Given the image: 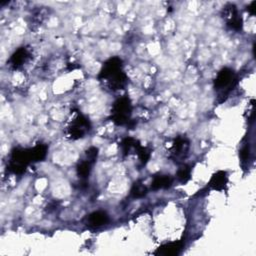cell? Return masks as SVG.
I'll use <instances>...</instances> for the list:
<instances>
[{
	"label": "cell",
	"instance_id": "1",
	"mask_svg": "<svg viewBox=\"0 0 256 256\" xmlns=\"http://www.w3.org/2000/svg\"><path fill=\"white\" fill-rule=\"evenodd\" d=\"M98 78L111 90L121 89L127 82V77L122 70L121 59L113 57L107 60L100 71Z\"/></svg>",
	"mask_w": 256,
	"mask_h": 256
},
{
	"label": "cell",
	"instance_id": "2",
	"mask_svg": "<svg viewBox=\"0 0 256 256\" xmlns=\"http://www.w3.org/2000/svg\"><path fill=\"white\" fill-rule=\"evenodd\" d=\"M34 162L32 156V150L15 148L12 150L7 169L15 174H21L25 171L28 164Z\"/></svg>",
	"mask_w": 256,
	"mask_h": 256
},
{
	"label": "cell",
	"instance_id": "3",
	"mask_svg": "<svg viewBox=\"0 0 256 256\" xmlns=\"http://www.w3.org/2000/svg\"><path fill=\"white\" fill-rule=\"evenodd\" d=\"M131 111L130 99L127 96H123L114 102L111 110V119L117 125H124L129 121Z\"/></svg>",
	"mask_w": 256,
	"mask_h": 256
},
{
	"label": "cell",
	"instance_id": "4",
	"mask_svg": "<svg viewBox=\"0 0 256 256\" xmlns=\"http://www.w3.org/2000/svg\"><path fill=\"white\" fill-rule=\"evenodd\" d=\"M236 76L233 70L230 68H223L218 72V74L214 80L215 90L221 92V96H226L231 89H233L236 84Z\"/></svg>",
	"mask_w": 256,
	"mask_h": 256
},
{
	"label": "cell",
	"instance_id": "5",
	"mask_svg": "<svg viewBox=\"0 0 256 256\" xmlns=\"http://www.w3.org/2000/svg\"><path fill=\"white\" fill-rule=\"evenodd\" d=\"M90 130V123L83 115L78 114L67 128V134L71 139H80Z\"/></svg>",
	"mask_w": 256,
	"mask_h": 256
},
{
	"label": "cell",
	"instance_id": "6",
	"mask_svg": "<svg viewBox=\"0 0 256 256\" xmlns=\"http://www.w3.org/2000/svg\"><path fill=\"white\" fill-rule=\"evenodd\" d=\"M189 150V141L186 137H178L175 139L172 148H171V156L174 161H179L184 159L188 154Z\"/></svg>",
	"mask_w": 256,
	"mask_h": 256
},
{
	"label": "cell",
	"instance_id": "7",
	"mask_svg": "<svg viewBox=\"0 0 256 256\" xmlns=\"http://www.w3.org/2000/svg\"><path fill=\"white\" fill-rule=\"evenodd\" d=\"M223 17L226 19L227 25L236 31H239L242 28V18L239 16L237 9L234 5L229 4L224 8Z\"/></svg>",
	"mask_w": 256,
	"mask_h": 256
},
{
	"label": "cell",
	"instance_id": "8",
	"mask_svg": "<svg viewBox=\"0 0 256 256\" xmlns=\"http://www.w3.org/2000/svg\"><path fill=\"white\" fill-rule=\"evenodd\" d=\"M30 58V52L28 51L27 48L21 47L19 49H17L13 54L9 60L10 65L14 69H18L22 67Z\"/></svg>",
	"mask_w": 256,
	"mask_h": 256
},
{
	"label": "cell",
	"instance_id": "9",
	"mask_svg": "<svg viewBox=\"0 0 256 256\" xmlns=\"http://www.w3.org/2000/svg\"><path fill=\"white\" fill-rule=\"evenodd\" d=\"M183 242L182 241H175L170 242L167 244H164L157 248V250L153 253L154 255H161V256H174L178 255L181 250L183 249Z\"/></svg>",
	"mask_w": 256,
	"mask_h": 256
},
{
	"label": "cell",
	"instance_id": "10",
	"mask_svg": "<svg viewBox=\"0 0 256 256\" xmlns=\"http://www.w3.org/2000/svg\"><path fill=\"white\" fill-rule=\"evenodd\" d=\"M109 221V217L104 211H95L91 213L87 218V225L90 227H100Z\"/></svg>",
	"mask_w": 256,
	"mask_h": 256
},
{
	"label": "cell",
	"instance_id": "11",
	"mask_svg": "<svg viewBox=\"0 0 256 256\" xmlns=\"http://www.w3.org/2000/svg\"><path fill=\"white\" fill-rule=\"evenodd\" d=\"M228 182V176L225 171H218L210 179L209 186L214 190H223Z\"/></svg>",
	"mask_w": 256,
	"mask_h": 256
},
{
	"label": "cell",
	"instance_id": "12",
	"mask_svg": "<svg viewBox=\"0 0 256 256\" xmlns=\"http://www.w3.org/2000/svg\"><path fill=\"white\" fill-rule=\"evenodd\" d=\"M173 183V179L170 175H157L153 178L151 188L153 190L169 188Z\"/></svg>",
	"mask_w": 256,
	"mask_h": 256
},
{
	"label": "cell",
	"instance_id": "13",
	"mask_svg": "<svg viewBox=\"0 0 256 256\" xmlns=\"http://www.w3.org/2000/svg\"><path fill=\"white\" fill-rule=\"evenodd\" d=\"M94 164V161L90 160L88 158H85L84 160H81L78 165H77V175L81 179H87L89 176L91 169H92V165Z\"/></svg>",
	"mask_w": 256,
	"mask_h": 256
},
{
	"label": "cell",
	"instance_id": "14",
	"mask_svg": "<svg viewBox=\"0 0 256 256\" xmlns=\"http://www.w3.org/2000/svg\"><path fill=\"white\" fill-rule=\"evenodd\" d=\"M32 150V156H33V161H41L46 157L47 154V146L44 144H38L36 145L35 147L31 148Z\"/></svg>",
	"mask_w": 256,
	"mask_h": 256
},
{
	"label": "cell",
	"instance_id": "15",
	"mask_svg": "<svg viewBox=\"0 0 256 256\" xmlns=\"http://www.w3.org/2000/svg\"><path fill=\"white\" fill-rule=\"evenodd\" d=\"M146 193H147V188H146V186L139 181L135 182L132 186V188H131V190H130V194L134 198L143 197L144 195H146Z\"/></svg>",
	"mask_w": 256,
	"mask_h": 256
},
{
	"label": "cell",
	"instance_id": "16",
	"mask_svg": "<svg viewBox=\"0 0 256 256\" xmlns=\"http://www.w3.org/2000/svg\"><path fill=\"white\" fill-rule=\"evenodd\" d=\"M190 175H191V169L187 165H183L177 171V179L180 182H182V183H186V182L190 179Z\"/></svg>",
	"mask_w": 256,
	"mask_h": 256
},
{
	"label": "cell",
	"instance_id": "17",
	"mask_svg": "<svg viewBox=\"0 0 256 256\" xmlns=\"http://www.w3.org/2000/svg\"><path fill=\"white\" fill-rule=\"evenodd\" d=\"M249 153H250L249 145L246 144V145L243 146L242 149L240 150V158H241V160H242L243 162H245V161L248 160V158H249Z\"/></svg>",
	"mask_w": 256,
	"mask_h": 256
},
{
	"label": "cell",
	"instance_id": "18",
	"mask_svg": "<svg viewBox=\"0 0 256 256\" xmlns=\"http://www.w3.org/2000/svg\"><path fill=\"white\" fill-rule=\"evenodd\" d=\"M255 4H256V2L255 1H253L251 4H250V6H249V8H248V10H249V12L252 14V15H254V6H255Z\"/></svg>",
	"mask_w": 256,
	"mask_h": 256
}]
</instances>
